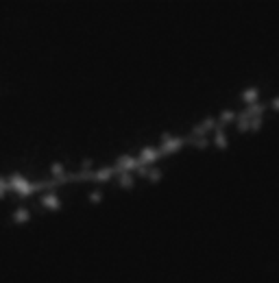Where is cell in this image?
Returning a JSON list of instances; mask_svg holds the SVG:
<instances>
[{"instance_id":"obj_1","label":"cell","mask_w":279,"mask_h":283,"mask_svg":"<svg viewBox=\"0 0 279 283\" xmlns=\"http://www.w3.org/2000/svg\"><path fill=\"white\" fill-rule=\"evenodd\" d=\"M253 98H257V92L255 89H249V92L244 94V100H253Z\"/></svg>"}]
</instances>
